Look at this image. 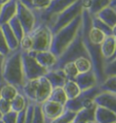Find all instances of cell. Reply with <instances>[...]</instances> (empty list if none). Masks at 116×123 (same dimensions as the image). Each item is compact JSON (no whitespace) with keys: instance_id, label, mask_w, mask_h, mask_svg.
I'll use <instances>...</instances> for the list:
<instances>
[{"instance_id":"obj_6","label":"cell","mask_w":116,"mask_h":123,"mask_svg":"<svg viewBox=\"0 0 116 123\" xmlns=\"http://www.w3.org/2000/svg\"><path fill=\"white\" fill-rule=\"evenodd\" d=\"M82 11H83V7H82L81 0H76L74 4H72L60 14H58L52 20V22L48 26L50 28L52 35L55 34L61 28L69 25L74 18H76L78 15H81Z\"/></svg>"},{"instance_id":"obj_42","label":"cell","mask_w":116,"mask_h":123,"mask_svg":"<svg viewBox=\"0 0 116 123\" xmlns=\"http://www.w3.org/2000/svg\"><path fill=\"white\" fill-rule=\"evenodd\" d=\"M21 4H23L25 6H26L27 8L33 10V6H32V0H18Z\"/></svg>"},{"instance_id":"obj_4","label":"cell","mask_w":116,"mask_h":123,"mask_svg":"<svg viewBox=\"0 0 116 123\" xmlns=\"http://www.w3.org/2000/svg\"><path fill=\"white\" fill-rule=\"evenodd\" d=\"M80 57L89 58L87 51L85 49L84 42H83L81 26L79 28V31H78L77 35H75L74 39L64 49L62 54H60V56L57 57L55 64L51 70H61L65 63L70 62H74L76 59Z\"/></svg>"},{"instance_id":"obj_34","label":"cell","mask_w":116,"mask_h":123,"mask_svg":"<svg viewBox=\"0 0 116 123\" xmlns=\"http://www.w3.org/2000/svg\"><path fill=\"white\" fill-rule=\"evenodd\" d=\"M32 47H33V41L30 35H25L24 37L21 39L19 42V49L21 52H25V53H28L32 51Z\"/></svg>"},{"instance_id":"obj_48","label":"cell","mask_w":116,"mask_h":123,"mask_svg":"<svg viewBox=\"0 0 116 123\" xmlns=\"http://www.w3.org/2000/svg\"></svg>"},{"instance_id":"obj_36","label":"cell","mask_w":116,"mask_h":123,"mask_svg":"<svg viewBox=\"0 0 116 123\" xmlns=\"http://www.w3.org/2000/svg\"><path fill=\"white\" fill-rule=\"evenodd\" d=\"M51 0H32V11H41L48 6Z\"/></svg>"},{"instance_id":"obj_9","label":"cell","mask_w":116,"mask_h":123,"mask_svg":"<svg viewBox=\"0 0 116 123\" xmlns=\"http://www.w3.org/2000/svg\"><path fill=\"white\" fill-rule=\"evenodd\" d=\"M21 60L25 81L38 79L47 73V70L40 65L29 53L21 52Z\"/></svg>"},{"instance_id":"obj_33","label":"cell","mask_w":116,"mask_h":123,"mask_svg":"<svg viewBox=\"0 0 116 123\" xmlns=\"http://www.w3.org/2000/svg\"><path fill=\"white\" fill-rule=\"evenodd\" d=\"M75 117V112H73L71 111L65 110L61 115L57 117L56 119H53L50 123H72Z\"/></svg>"},{"instance_id":"obj_8","label":"cell","mask_w":116,"mask_h":123,"mask_svg":"<svg viewBox=\"0 0 116 123\" xmlns=\"http://www.w3.org/2000/svg\"><path fill=\"white\" fill-rule=\"evenodd\" d=\"M101 91L98 85L88 90L82 91L76 98L66 101V103L64 104V109L76 113L77 111H81L82 109H84L92 105L93 103V99Z\"/></svg>"},{"instance_id":"obj_10","label":"cell","mask_w":116,"mask_h":123,"mask_svg":"<svg viewBox=\"0 0 116 123\" xmlns=\"http://www.w3.org/2000/svg\"><path fill=\"white\" fill-rule=\"evenodd\" d=\"M16 17L19 21L25 35L30 34L33 31V29L35 28L36 20H35L34 12L32 11L31 9L25 6L23 4H21L18 0H17V4H16Z\"/></svg>"},{"instance_id":"obj_19","label":"cell","mask_w":116,"mask_h":123,"mask_svg":"<svg viewBox=\"0 0 116 123\" xmlns=\"http://www.w3.org/2000/svg\"><path fill=\"white\" fill-rule=\"evenodd\" d=\"M95 104L93 103L88 107L82 109L75 113L74 120L72 123H86L94 120V111H95Z\"/></svg>"},{"instance_id":"obj_23","label":"cell","mask_w":116,"mask_h":123,"mask_svg":"<svg viewBox=\"0 0 116 123\" xmlns=\"http://www.w3.org/2000/svg\"><path fill=\"white\" fill-rule=\"evenodd\" d=\"M62 88L64 92L67 100H73L74 98H76L81 92V90L79 89L78 85L75 83V81H70V80H67L65 81V83L64 84Z\"/></svg>"},{"instance_id":"obj_20","label":"cell","mask_w":116,"mask_h":123,"mask_svg":"<svg viewBox=\"0 0 116 123\" xmlns=\"http://www.w3.org/2000/svg\"><path fill=\"white\" fill-rule=\"evenodd\" d=\"M0 27H1V30H2V33L4 35L5 40H6V45H7L9 51L11 52V51H16L17 49H19V42L16 39V35H14V33L12 32L8 24L1 25Z\"/></svg>"},{"instance_id":"obj_15","label":"cell","mask_w":116,"mask_h":123,"mask_svg":"<svg viewBox=\"0 0 116 123\" xmlns=\"http://www.w3.org/2000/svg\"><path fill=\"white\" fill-rule=\"evenodd\" d=\"M17 0H9L0 6V25L7 24L9 20L16 16Z\"/></svg>"},{"instance_id":"obj_16","label":"cell","mask_w":116,"mask_h":123,"mask_svg":"<svg viewBox=\"0 0 116 123\" xmlns=\"http://www.w3.org/2000/svg\"><path fill=\"white\" fill-rule=\"evenodd\" d=\"M45 77L49 81L52 89L62 88L67 81L64 73L62 70H49L45 74Z\"/></svg>"},{"instance_id":"obj_17","label":"cell","mask_w":116,"mask_h":123,"mask_svg":"<svg viewBox=\"0 0 116 123\" xmlns=\"http://www.w3.org/2000/svg\"><path fill=\"white\" fill-rule=\"evenodd\" d=\"M115 47H116L115 35L106 36L100 45L101 54H102V56L103 58V60L109 59V58L116 55Z\"/></svg>"},{"instance_id":"obj_30","label":"cell","mask_w":116,"mask_h":123,"mask_svg":"<svg viewBox=\"0 0 116 123\" xmlns=\"http://www.w3.org/2000/svg\"><path fill=\"white\" fill-rule=\"evenodd\" d=\"M101 92L116 93V76L107 77L102 83L98 84Z\"/></svg>"},{"instance_id":"obj_28","label":"cell","mask_w":116,"mask_h":123,"mask_svg":"<svg viewBox=\"0 0 116 123\" xmlns=\"http://www.w3.org/2000/svg\"><path fill=\"white\" fill-rule=\"evenodd\" d=\"M111 0H91L89 9L87 10L91 16L96 15L101 10L108 6Z\"/></svg>"},{"instance_id":"obj_25","label":"cell","mask_w":116,"mask_h":123,"mask_svg":"<svg viewBox=\"0 0 116 123\" xmlns=\"http://www.w3.org/2000/svg\"><path fill=\"white\" fill-rule=\"evenodd\" d=\"M47 100L53 101V102L61 104L63 106H64V104L67 101V98H66L65 94H64V92L63 88H54L52 89L50 95L48 97Z\"/></svg>"},{"instance_id":"obj_18","label":"cell","mask_w":116,"mask_h":123,"mask_svg":"<svg viewBox=\"0 0 116 123\" xmlns=\"http://www.w3.org/2000/svg\"><path fill=\"white\" fill-rule=\"evenodd\" d=\"M95 123H116V112L96 106L94 111Z\"/></svg>"},{"instance_id":"obj_41","label":"cell","mask_w":116,"mask_h":123,"mask_svg":"<svg viewBox=\"0 0 116 123\" xmlns=\"http://www.w3.org/2000/svg\"><path fill=\"white\" fill-rule=\"evenodd\" d=\"M26 109L22 111L18 112L17 117H16V123H25V121H26Z\"/></svg>"},{"instance_id":"obj_45","label":"cell","mask_w":116,"mask_h":123,"mask_svg":"<svg viewBox=\"0 0 116 123\" xmlns=\"http://www.w3.org/2000/svg\"><path fill=\"white\" fill-rule=\"evenodd\" d=\"M3 84H4V82H0V91H1V88H2ZM0 118H1V115H0Z\"/></svg>"},{"instance_id":"obj_46","label":"cell","mask_w":116,"mask_h":123,"mask_svg":"<svg viewBox=\"0 0 116 123\" xmlns=\"http://www.w3.org/2000/svg\"><path fill=\"white\" fill-rule=\"evenodd\" d=\"M86 123H95V122H94V120H93V121H89V122H86Z\"/></svg>"},{"instance_id":"obj_22","label":"cell","mask_w":116,"mask_h":123,"mask_svg":"<svg viewBox=\"0 0 116 123\" xmlns=\"http://www.w3.org/2000/svg\"><path fill=\"white\" fill-rule=\"evenodd\" d=\"M91 25H92V27L101 31L105 36L115 35V28L110 27L108 25L101 21L96 16H91Z\"/></svg>"},{"instance_id":"obj_38","label":"cell","mask_w":116,"mask_h":123,"mask_svg":"<svg viewBox=\"0 0 116 123\" xmlns=\"http://www.w3.org/2000/svg\"><path fill=\"white\" fill-rule=\"evenodd\" d=\"M10 111H11L10 101L0 98V115L2 116L4 114H6Z\"/></svg>"},{"instance_id":"obj_11","label":"cell","mask_w":116,"mask_h":123,"mask_svg":"<svg viewBox=\"0 0 116 123\" xmlns=\"http://www.w3.org/2000/svg\"><path fill=\"white\" fill-rule=\"evenodd\" d=\"M40 107L45 123H50L53 119L59 117L64 111V106L49 100L45 101L40 105Z\"/></svg>"},{"instance_id":"obj_40","label":"cell","mask_w":116,"mask_h":123,"mask_svg":"<svg viewBox=\"0 0 116 123\" xmlns=\"http://www.w3.org/2000/svg\"><path fill=\"white\" fill-rule=\"evenodd\" d=\"M33 111H34V104L28 103V105H27V107H26V121H25V123H32Z\"/></svg>"},{"instance_id":"obj_1","label":"cell","mask_w":116,"mask_h":123,"mask_svg":"<svg viewBox=\"0 0 116 123\" xmlns=\"http://www.w3.org/2000/svg\"><path fill=\"white\" fill-rule=\"evenodd\" d=\"M1 77L3 82L15 86L18 92L22 88L25 80L22 70L20 49L11 51L5 56L1 69Z\"/></svg>"},{"instance_id":"obj_14","label":"cell","mask_w":116,"mask_h":123,"mask_svg":"<svg viewBox=\"0 0 116 123\" xmlns=\"http://www.w3.org/2000/svg\"><path fill=\"white\" fill-rule=\"evenodd\" d=\"M74 81H75V83L78 85L81 92L98 85L96 77H95V74L93 72V70H91L87 73H78L77 76L74 78Z\"/></svg>"},{"instance_id":"obj_13","label":"cell","mask_w":116,"mask_h":123,"mask_svg":"<svg viewBox=\"0 0 116 123\" xmlns=\"http://www.w3.org/2000/svg\"><path fill=\"white\" fill-rule=\"evenodd\" d=\"M35 59V61L38 62L40 65L44 67L47 71L51 70L54 66L56 62L57 58L51 53L50 51H44V52H34L30 51L28 52Z\"/></svg>"},{"instance_id":"obj_39","label":"cell","mask_w":116,"mask_h":123,"mask_svg":"<svg viewBox=\"0 0 116 123\" xmlns=\"http://www.w3.org/2000/svg\"><path fill=\"white\" fill-rule=\"evenodd\" d=\"M9 52H10V51H9L7 45H6V40H5L4 35H3L2 30H1V27H0V54H3L4 56H6Z\"/></svg>"},{"instance_id":"obj_29","label":"cell","mask_w":116,"mask_h":123,"mask_svg":"<svg viewBox=\"0 0 116 123\" xmlns=\"http://www.w3.org/2000/svg\"><path fill=\"white\" fill-rule=\"evenodd\" d=\"M78 73H87L92 70V62L88 57H80L74 62Z\"/></svg>"},{"instance_id":"obj_12","label":"cell","mask_w":116,"mask_h":123,"mask_svg":"<svg viewBox=\"0 0 116 123\" xmlns=\"http://www.w3.org/2000/svg\"><path fill=\"white\" fill-rule=\"evenodd\" d=\"M93 103L95 106L116 112V93L101 92L93 99Z\"/></svg>"},{"instance_id":"obj_35","label":"cell","mask_w":116,"mask_h":123,"mask_svg":"<svg viewBox=\"0 0 116 123\" xmlns=\"http://www.w3.org/2000/svg\"><path fill=\"white\" fill-rule=\"evenodd\" d=\"M32 123H45L44 117H43L41 107L40 105H34L33 111V117H32Z\"/></svg>"},{"instance_id":"obj_7","label":"cell","mask_w":116,"mask_h":123,"mask_svg":"<svg viewBox=\"0 0 116 123\" xmlns=\"http://www.w3.org/2000/svg\"><path fill=\"white\" fill-rule=\"evenodd\" d=\"M29 35L33 41L32 51L34 52L49 51L52 41V33L48 25L45 24L36 25Z\"/></svg>"},{"instance_id":"obj_32","label":"cell","mask_w":116,"mask_h":123,"mask_svg":"<svg viewBox=\"0 0 116 123\" xmlns=\"http://www.w3.org/2000/svg\"><path fill=\"white\" fill-rule=\"evenodd\" d=\"M61 70L64 72L66 79L70 80V81H74V78L78 75V72L76 68H75L74 62H70L65 63L64 65L63 66V68Z\"/></svg>"},{"instance_id":"obj_21","label":"cell","mask_w":116,"mask_h":123,"mask_svg":"<svg viewBox=\"0 0 116 123\" xmlns=\"http://www.w3.org/2000/svg\"><path fill=\"white\" fill-rule=\"evenodd\" d=\"M116 10L111 8L110 6H106L103 10H101L96 15L101 21H103V23L108 25L112 28H115L116 26Z\"/></svg>"},{"instance_id":"obj_24","label":"cell","mask_w":116,"mask_h":123,"mask_svg":"<svg viewBox=\"0 0 116 123\" xmlns=\"http://www.w3.org/2000/svg\"><path fill=\"white\" fill-rule=\"evenodd\" d=\"M28 105L26 99L24 97L22 93L18 92L16 94V96L10 101V106H11V111H15L16 113L22 111L24 110H26Z\"/></svg>"},{"instance_id":"obj_31","label":"cell","mask_w":116,"mask_h":123,"mask_svg":"<svg viewBox=\"0 0 116 123\" xmlns=\"http://www.w3.org/2000/svg\"><path fill=\"white\" fill-rule=\"evenodd\" d=\"M7 24L8 25L10 26V28H11L12 32L14 33V35H16V37L18 40V42H20L21 39L24 37L25 33H24V30L22 26H21V25H20L19 21L17 20L16 16H14L12 19L9 20V22Z\"/></svg>"},{"instance_id":"obj_3","label":"cell","mask_w":116,"mask_h":123,"mask_svg":"<svg viewBox=\"0 0 116 123\" xmlns=\"http://www.w3.org/2000/svg\"><path fill=\"white\" fill-rule=\"evenodd\" d=\"M81 23L82 15H80L76 18H74L69 25L61 28L52 35V41L49 51L56 58L60 56V54L74 39L81 26Z\"/></svg>"},{"instance_id":"obj_2","label":"cell","mask_w":116,"mask_h":123,"mask_svg":"<svg viewBox=\"0 0 116 123\" xmlns=\"http://www.w3.org/2000/svg\"><path fill=\"white\" fill-rule=\"evenodd\" d=\"M52 91L49 81L45 76L35 80L25 81L19 92L26 99L28 103L41 105L46 101Z\"/></svg>"},{"instance_id":"obj_47","label":"cell","mask_w":116,"mask_h":123,"mask_svg":"<svg viewBox=\"0 0 116 123\" xmlns=\"http://www.w3.org/2000/svg\"><path fill=\"white\" fill-rule=\"evenodd\" d=\"M0 123H3V122H2V120H1V119H0Z\"/></svg>"},{"instance_id":"obj_27","label":"cell","mask_w":116,"mask_h":123,"mask_svg":"<svg viewBox=\"0 0 116 123\" xmlns=\"http://www.w3.org/2000/svg\"><path fill=\"white\" fill-rule=\"evenodd\" d=\"M18 92H19L18 90L15 86L4 82V84L1 88V91H0V98L11 101L16 96V94Z\"/></svg>"},{"instance_id":"obj_37","label":"cell","mask_w":116,"mask_h":123,"mask_svg":"<svg viewBox=\"0 0 116 123\" xmlns=\"http://www.w3.org/2000/svg\"><path fill=\"white\" fill-rule=\"evenodd\" d=\"M16 117H17V113L10 111L6 114H4V115L1 116L0 119L2 120L3 123H16Z\"/></svg>"},{"instance_id":"obj_26","label":"cell","mask_w":116,"mask_h":123,"mask_svg":"<svg viewBox=\"0 0 116 123\" xmlns=\"http://www.w3.org/2000/svg\"><path fill=\"white\" fill-rule=\"evenodd\" d=\"M103 75L107 77L116 76V55L103 60Z\"/></svg>"},{"instance_id":"obj_44","label":"cell","mask_w":116,"mask_h":123,"mask_svg":"<svg viewBox=\"0 0 116 123\" xmlns=\"http://www.w3.org/2000/svg\"><path fill=\"white\" fill-rule=\"evenodd\" d=\"M8 1H9V0H0V6H1V5H4L5 3H6Z\"/></svg>"},{"instance_id":"obj_5","label":"cell","mask_w":116,"mask_h":123,"mask_svg":"<svg viewBox=\"0 0 116 123\" xmlns=\"http://www.w3.org/2000/svg\"><path fill=\"white\" fill-rule=\"evenodd\" d=\"M75 1L76 0H51L50 4L45 9L41 11H33L36 20L35 25L39 24H45L49 26L52 20L58 14H60L72 4H74Z\"/></svg>"},{"instance_id":"obj_43","label":"cell","mask_w":116,"mask_h":123,"mask_svg":"<svg viewBox=\"0 0 116 123\" xmlns=\"http://www.w3.org/2000/svg\"><path fill=\"white\" fill-rule=\"evenodd\" d=\"M5 56L3 54H0V82H3L2 81V77H1V69H2V64H3V62H4Z\"/></svg>"}]
</instances>
